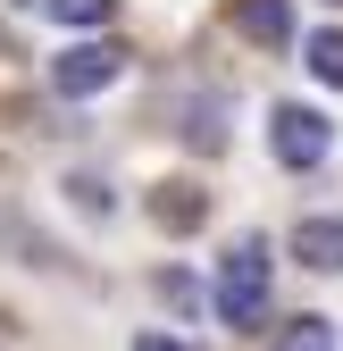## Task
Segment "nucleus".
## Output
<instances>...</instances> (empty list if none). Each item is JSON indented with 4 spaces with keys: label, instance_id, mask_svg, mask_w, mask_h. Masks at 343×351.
Returning a JSON list of instances; mask_svg holds the SVG:
<instances>
[{
    "label": "nucleus",
    "instance_id": "nucleus-7",
    "mask_svg": "<svg viewBox=\"0 0 343 351\" xmlns=\"http://www.w3.org/2000/svg\"><path fill=\"white\" fill-rule=\"evenodd\" d=\"M310 75H318V84H343V25L310 34Z\"/></svg>",
    "mask_w": 343,
    "mask_h": 351
},
{
    "label": "nucleus",
    "instance_id": "nucleus-3",
    "mask_svg": "<svg viewBox=\"0 0 343 351\" xmlns=\"http://www.w3.org/2000/svg\"><path fill=\"white\" fill-rule=\"evenodd\" d=\"M117 75H126V51H109V42H75V51H59V59H51V84H59L67 101L109 93Z\"/></svg>",
    "mask_w": 343,
    "mask_h": 351
},
{
    "label": "nucleus",
    "instance_id": "nucleus-4",
    "mask_svg": "<svg viewBox=\"0 0 343 351\" xmlns=\"http://www.w3.org/2000/svg\"><path fill=\"white\" fill-rule=\"evenodd\" d=\"M235 34H243V42H260V51L293 42V0H235Z\"/></svg>",
    "mask_w": 343,
    "mask_h": 351
},
{
    "label": "nucleus",
    "instance_id": "nucleus-1",
    "mask_svg": "<svg viewBox=\"0 0 343 351\" xmlns=\"http://www.w3.org/2000/svg\"><path fill=\"white\" fill-rule=\"evenodd\" d=\"M218 318L235 335H251V326L268 318V243H235L218 259Z\"/></svg>",
    "mask_w": 343,
    "mask_h": 351
},
{
    "label": "nucleus",
    "instance_id": "nucleus-5",
    "mask_svg": "<svg viewBox=\"0 0 343 351\" xmlns=\"http://www.w3.org/2000/svg\"><path fill=\"white\" fill-rule=\"evenodd\" d=\"M293 259L318 268V276H335L343 268V217H302V226H293Z\"/></svg>",
    "mask_w": 343,
    "mask_h": 351
},
{
    "label": "nucleus",
    "instance_id": "nucleus-8",
    "mask_svg": "<svg viewBox=\"0 0 343 351\" xmlns=\"http://www.w3.org/2000/svg\"><path fill=\"white\" fill-rule=\"evenodd\" d=\"M51 17H59V25H109L117 0H51Z\"/></svg>",
    "mask_w": 343,
    "mask_h": 351
},
{
    "label": "nucleus",
    "instance_id": "nucleus-10",
    "mask_svg": "<svg viewBox=\"0 0 343 351\" xmlns=\"http://www.w3.org/2000/svg\"><path fill=\"white\" fill-rule=\"evenodd\" d=\"M84 209H93V217H109V184H93V176H75V184H67Z\"/></svg>",
    "mask_w": 343,
    "mask_h": 351
},
{
    "label": "nucleus",
    "instance_id": "nucleus-2",
    "mask_svg": "<svg viewBox=\"0 0 343 351\" xmlns=\"http://www.w3.org/2000/svg\"><path fill=\"white\" fill-rule=\"evenodd\" d=\"M268 151H276L285 167H318V159L335 151V125H327L318 109H302V101H285V109L268 117Z\"/></svg>",
    "mask_w": 343,
    "mask_h": 351
},
{
    "label": "nucleus",
    "instance_id": "nucleus-9",
    "mask_svg": "<svg viewBox=\"0 0 343 351\" xmlns=\"http://www.w3.org/2000/svg\"><path fill=\"white\" fill-rule=\"evenodd\" d=\"M285 343H310V351H318V343H335V326H327V318H293Z\"/></svg>",
    "mask_w": 343,
    "mask_h": 351
},
{
    "label": "nucleus",
    "instance_id": "nucleus-6",
    "mask_svg": "<svg viewBox=\"0 0 343 351\" xmlns=\"http://www.w3.org/2000/svg\"><path fill=\"white\" fill-rule=\"evenodd\" d=\"M151 217H159V226H201V201H193V184H159V201H151Z\"/></svg>",
    "mask_w": 343,
    "mask_h": 351
}]
</instances>
